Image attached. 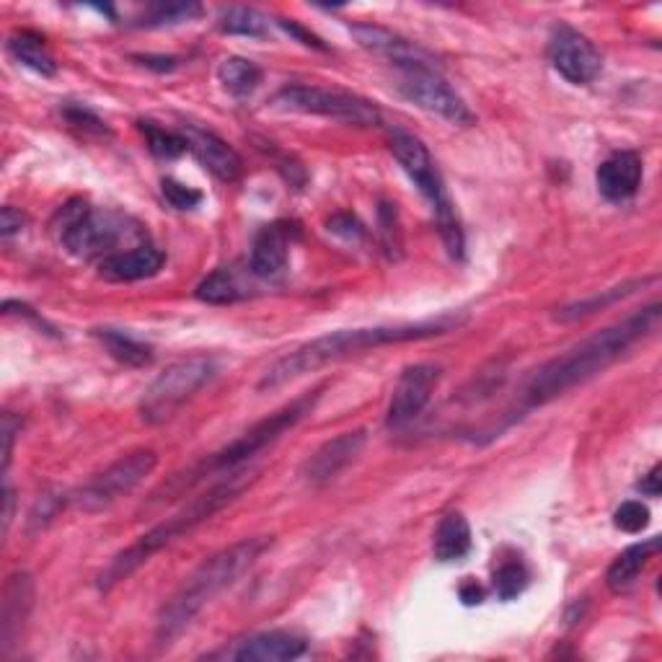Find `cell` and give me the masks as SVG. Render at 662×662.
<instances>
[{"instance_id":"f1b7e54d","label":"cell","mask_w":662,"mask_h":662,"mask_svg":"<svg viewBox=\"0 0 662 662\" xmlns=\"http://www.w3.org/2000/svg\"><path fill=\"white\" fill-rule=\"evenodd\" d=\"M197 298L210 306H228L244 298V288H241L239 277H235L233 269L220 267L197 285Z\"/></svg>"},{"instance_id":"2e32d148","label":"cell","mask_w":662,"mask_h":662,"mask_svg":"<svg viewBox=\"0 0 662 662\" xmlns=\"http://www.w3.org/2000/svg\"><path fill=\"white\" fill-rule=\"evenodd\" d=\"M181 135L187 140V151H192L197 161H200L210 174H216L220 181L233 184L241 179L244 164H241L239 153H235L223 137H218L216 132L205 128H197V124H184Z\"/></svg>"},{"instance_id":"ee69618b","label":"cell","mask_w":662,"mask_h":662,"mask_svg":"<svg viewBox=\"0 0 662 662\" xmlns=\"http://www.w3.org/2000/svg\"><path fill=\"white\" fill-rule=\"evenodd\" d=\"M140 63L145 65V68H156V70H174L176 68V57H137Z\"/></svg>"},{"instance_id":"7bdbcfd3","label":"cell","mask_w":662,"mask_h":662,"mask_svg":"<svg viewBox=\"0 0 662 662\" xmlns=\"http://www.w3.org/2000/svg\"><path fill=\"white\" fill-rule=\"evenodd\" d=\"M660 466H652V471L650 474L644 476L642 482H639V492H642V495H647V497H660Z\"/></svg>"},{"instance_id":"e0dca14e","label":"cell","mask_w":662,"mask_h":662,"mask_svg":"<svg viewBox=\"0 0 662 662\" xmlns=\"http://www.w3.org/2000/svg\"><path fill=\"white\" fill-rule=\"evenodd\" d=\"M32 608L34 580L26 572H16L3 587V610H0V650L3 654H9L19 644Z\"/></svg>"},{"instance_id":"44dd1931","label":"cell","mask_w":662,"mask_h":662,"mask_svg":"<svg viewBox=\"0 0 662 662\" xmlns=\"http://www.w3.org/2000/svg\"><path fill=\"white\" fill-rule=\"evenodd\" d=\"M308 642L304 637L290 631H264L239 642V647L228 654L231 660L241 662H288L306 654Z\"/></svg>"},{"instance_id":"7c38bea8","label":"cell","mask_w":662,"mask_h":662,"mask_svg":"<svg viewBox=\"0 0 662 662\" xmlns=\"http://www.w3.org/2000/svg\"><path fill=\"white\" fill-rule=\"evenodd\" d=\"M549 60L554 70L572 86H587L600 76L603 60L595 44L577 29L559 24L551 29Z\"/></svg>"},{"instance_id":"d6986e66","label":"cell","mask_w":662,"mask_h":662,"mask_svg":"<svg viewBox=\"0 0 662 662\" xmlns=\"http://www.w3.org/2000/svg\"><path fill=\"white\" fill-rule=\"evenodd\" d=\"M166 256L161 249L153 244L130 246L120 254L107 256L99 262V275L109 283H137V279H148L164 269Z\"/></svg>"},{"instance_id":"3957f363","label":"cell","mask_w":662,"mask_h":662,"mask_svg":"<svg viewBox=\"0 0 662 662\" xmlns=\"http://www.w3.org/2000/svg\"><path fill=\"white\" fill-rule=\"evenodd\" d=\"M269 547V536H256V539H244L218 551L216 556L205 559L192 575L184 580L179 591L172 595V600L164 603V608L158 610V647L174 644V639L189 629V624L200 616V610L216 600L220 593L239 583V577L252 570Z\"/></svg>"},{"instance_id":"8d00e7d4","label":"cell","mask_w":662,"mask_h":662,"mask_svg":"<svg viewBox=\"0 0 662 662\" xmlns=\"http://www.w3.org/2000/svg\"><path fill=\"white\" fill-rule=\"evenodd\" d=\"M65 120H68L73 128H80L86 132H97V135H104V132H109L107 124L101 122L97 114L88 112V109H84V107H68V109H65Z\"/></svg>"},{"instance_id":"d6a6232c","label":"cell","mask_w":662,"mask_h":662,"mask_svg":"<svg viewBox=\"0 0 662 662\" xmlns=\"http://www.w3.org/2000/svg\"><path fill=\"white\" fill-rule=\"evenodd\" d=\"M200 5L197 3H168V5H153V9L145 13L140 26H172V24H181V21H189L195 16H200Z\"/></svg>"},{"instance_id":"4fadbf2b","label":"cell","mask_w":662,"mask_h":662,"mask_svg":"<svg viewBox=\"0 0 662 662\" xmlns=\"http://www.w3.org/2000/svg\"><path fill=\"white\" fill-rule=\"evenodd\" d=\"M440 375H443L440 365L432 363L409 365L407 371L399 375V384H396L391 404H388V428H407L409 422H415V419L422 415V409L428 407L432 394H435Z\"/></svg>"},{"instance_id":"8992f818","label":"cell","mask_w":662,"mask_h":662,"mask_svg":"<svg viewBox=\"0 0 662 662\" xmlns=\"http://www.w3.org/2000/svg\"><path fill=\"white\" fill-rule=\"evenodd\" d=\"M57 233L68 254L86 262H104L107 256L120 254L124 239H145L143 228L130 218L112 210H97L86 202H68L57 216Z\"/></svg>"},{"instance_id":"7402d4cb","label":"cell","mask_w":662,"mask_h":662,"mask_svg":"<svg viewBox=\"0 0 662 662\" xmlns=\"http://www.w3.org/2000/svg\"><path fill=\"white\" fill-rule=\"evenodd\" d=\"M658 551H660V539H650V541L635 543V547H629L624 554L616 556L614 564L608 566V575H606V583L610 591L614 593L629 591V587L637 583L639 572L644 570L647 562H650Z\"/></svg>"},{"instance_id":"30bf717a","label":"cell","mask_w":662,"mask_h":662,"mask_svg":"<svg viewBox=\"0 0 662 662\" xmlns=\"http://www.w3.org/2000/svg\"><path fill=\"white\" fill-rule=\"evenodd\" d=\"M158 466L156 451H132L114 463H109L104 471L91 476L84 487H78L70 495V503L86 512H99L120 503L130 492H135L153 474Z\"/></svg>"},{"instance_id":"83f0119b","label":"cell","mask_w":662,"mask_h":662,"mask_svg":"<svg viewBox=\"0 0 662 662\" xmlns=\"http://www.w3.org/2000/svg\"><path fill=\"white\" fill-rule=\"evenodd\" d=\"M218 29L223 34L252 36V40H264L269 34V19L262 11L249 9V5H231L220 13Z\"/></svg>"},{"instance_id":"9a60e30c","label":"cell","mask_w":662,"mask_h":662,"mask_svg":"<svg viewBox=\"0 0 662 662\" xmlns=\"http://www.w3.org/2000/svg\"><path fill=\"white\" fill-rule=\"evenodd\" d=\"M365 440H367L365 430H350L327 440V443H323L319 451L306 461L304 466L306 482L313 484V487H323V484L334 482L336 476H340L342 471L357 459L360 451L365 448Z\"/></svg>"},{"instance_id":"ffe728a7","label":"cell","mask_w":662,"mask_h":662,"mask_svg":"<svg viewBox=\"0 0 662 662\" xmlns=\"http://www.w3.org/2000/svg\"><path fill=\"white\" fill-rule=\"evenodd\" d=\"M595 181H598V192L608 202H627L642 184V158L631 151L614 153L600 164Z\"/></svg>"},{"instance_id":"52a82bcc","label":"cell","mask_w":662,"mask_h":662,"mask_svg":"<svg viewBox=\"0 0 662 662\" xmlns=\"http://www.w3.org/2000/svg\"><path fill=\"white\" fill-rule=\"evenodd\" d=\"M388 148H391L394 158L399 161L404 174L415 181V187L424 195V200L430 202L432 212H435L440 235H443L448 254L453 260H463V249H466V241H463V228L459 220V212H455L451 197L445 192V181L440 176L435 161H432L428 145L422 140L411 135V132L404 130H394L388 135Z\"/></svg>"},{"instance_id":"1f68e13d","label":"cell","mask_w":662,"mask_h":662,"mask_svg":"<svg viewBox=\"0 0 662 662\" xmlns=\"http://www.w3.org/2000/svg\"><path fill=\"white\" fill-rule=\"evenodd\" d=\"M378 225H380V244H384V252L388 254V260H399L404 244H401V228H399V212H396V205L380 202Z\"/></svg>"},{"instance_id":"d4e9b609","label":"cell","mask_w":662,"mask_h":662,"mask_svg":"<svg viewBox=\"0 0 662 662\" xmlns=\"http://www.w3.org/2000/svg\"><path fill=\"white\" fill-rule=\"evenodd\" d=\"M9 49L21 65H26L29 70L40 73V76H44V78H53L57 73L55 57H53V53H49L47 44H44L40 34L16 32L9 40Z\"/></svg>"},{"instance_id":"60d3db41","label":"cell","mask_w":662,"mask_h":662,"mask_svg":"<svg viewBox=\"0 0 662 662\" xmlns=\"http://www.w3.org/2000/svg\"><path fill=\"white\" fill-rule=\"evenodd\" d=\"M279 24H283V29L285 32H290L293 36H298L300 42L304 44H308V47H316V49H323V44H321V40L319 36H313L311 32H306L304 26H298L296 21H279Z\"/></svg>"},{"instance_id":"f6af8a7d","label":"cell","mask_w":662,"mask_h":662,"mask_svg":"<svg viewBox=\"0 0 662 662\" xmlns=\"http://www.w3.org/2000/svg\"><path fill=\"white\" fill-rule=\"evenodd\" d=\"M13 503H16V499H13V489L5 484V510H3V531L5 533H9V526L13 520Z\"/></svg>"},{"instance_id":"b9f144b4","label":"cell","mask_w":662,"mask_h":662,"mask_svg":"<svg viewBox=\"0 0 662 662\" xmlns=\"http://www.w3.org/2000/svg\"><path fill=\"white\" fill-rule=\"evenodd\" d=\"M461 600L466 603V606H479V603L484 600V587L476 583V580H466V583L461 585Z\"/></svg>"},{"instance_id":"ac0fdd59","label":"cell","mask_w":662,"mask_h":662,"mask_svg":"<svg viewBox=\"0 0 662 662\" xmlns=\"http://www.w3.org/2000/svg\"><path fill=\"white\" fill-rule=\"evenodd\" d=\"M298 233V228L288 223V220H279L262 228L260 235L254 239L252 260H249V269L254 277L260 279H277L288 269V256H290V244L293 235Z\"/></svg>"},{"instance_id":"8fae6325","label":"cell","mask_w":662,"mask_h":662,"mask_svg":"<svg viewBox=\"0 0 662 662\" xmlns=\"http://www.w3.org/2000/svg\"><path fill=\"white\" fill-rule=\"evenodd\" d=\"M401 93L411 104H417L424 112H432L443 120L468 128L474 124V114L466 107L459 93L453 91V86L440 76L438 68H409L401 70Z\"/></svg>"},{"instance_id":"603a6c76","label":"cell","mask_w":662,"mask_h":662,"mask_svg":"<svg viewBox=\"0 0 662 662\" xmlns=\"http://www.w3.org/2000/svg\"><path fill=\"white\" fill-rule=\"evenodd\" d=\"M658 277H642V279H631V283H624V285H616V288H608V290H600L598 296H591L585 300H577V304H570L564 308H559L556 311V319L559 321H577V319H585V316H593L598 311H606V308L616 306L619 300L635 296L637 290H642L644 285L654 283Z\"/></svg>"},{"instance_id":"5b68a950","label":"cell","mask_w":662,"mask_h":662,"mask_svg":"<svg viewBox=\"0 0 662 662\" xmlns=\"http://www.w3.org/2000/svg\"><path fill=\"white\" fill-rule=\"evenodd\" d=\"M323 388H313L311 394L298 396L296 401H290L288 407H283L275 415H269L267 419H262V422H256L252 430H246L244 435L235 438L233 443H228L223 451L212 453L210 459H205L202 463H197L189 471H184V474H176L172 482L164 484L156 495V499H172V497H181L184 492H189L197 484L205 482V476L212 474H223V471H239L244 463H249L254 459V455H260L264 448H269L272 443H277L279 438L285 435V432L296 428V424L304 419L306 415H311L316 401L321 399Z\"/></svg>"},{"instance_id":"cb8c5ba5","label":"cell","mask_w":662,"mask_h":662,"mask_svg":"<svg viewBox=\"0 0 662 662\" xmlns=\"http://www.w3.org/2000/svg\"><path fill=\"white\" fill-rule=\"evenodd\" d=\"M438 562H459L471 551V528L468 520L461 512H448L440 520L435 531V543H432Z\"/></svg>"},{"instance_id":"5bb4252c","label":"cell","mask_w":662,"mask_h":662,"mask_svg":"<svg viewBox=\"0 0 662 662\" xmlns=\"http://www.w3.org/2000/svg\"><path fill=\"white\" fill-rule=\"evenodd\" d=\"M352 34L360 42V47L371 49L373 55L386 57L388 63H394L399 70L409 68H435V60L428 49H422L419 44L404 40L401 34L391 32V29L375 26V24H355Z\"/></svg>"},{"instance_id":"277c9868","label":"cell","mask_w":662,"mask_h":662,"mask_svg":"<svg viewBox=\"0 0 662 662\" xmlns=\"http://www.w3.org/2000/svg\"><path fill=\"white\" fill-rule=\"evenodd\" d=\"M252 482L254 476L249 474V471L239 468V471H231L228 479L216 484V487H210L208 492H202V495L189 499V505H184L179 512H174L172 518L164 520V523H158L156 528H151L148 533L140 536L132 547L120 551V554L104 566V572H101L97 583L99 591L101 593L112 591L114 585H120L122 580H128L132 572L148 562L156 551L172 547L176 539L192 533L195 528H200L202 523H208L212 515H218L223 507L235 503V499L241 497V492H244Z\"/></svg>"},{"instance_id":"6da1fadb","label":"cell","mask_w":662,"mask_h":662,"mask_svg":"<svg viewBox=\"0 0 662 662\" xmlns=\"http://www.w3.org/2000/svg\"><path fill=\"white\" fill-rule=\"evenodd\" d=\"M660 304H652L642 308V311L627 316L624 321L614 323V327L595 331L593 336H587L585 342H580L577 347L564 352V355L549 360L528 380L523 394L526 409L543 407V404L554 401L566 391H572L575 386H583L585 380L595 378L610 363H616L624 352L635 347L637 342L652 336L660 327Z\"/></svg>"},{"instance_id":"f35d334b","label":"cell","mask_w":662,"mask_h":662,"mask_svg":"<svg viewBox=\"0 0 662 662\" xmlns=\"http://www.w3.org/2000/svg\"><path fill=\"white\" fill-rule=\"evenodd\" d=\"M21 432V419L13 417L11 411L3 415V471H9L11 466V455H13V440Z\"/></svg>"},{"instance_id":"74e56055","label":"cell","mask_w":662,"mask_h":662,"mask_svg":"<svg viewBox=\"0 0 662 662\" xmlns=\"http://www.w3.org/2000/svg\"><path fill=\"white\" fill-rule=\"evenodd\" d=\"M329 231L331 233H340L344 239H363L365 228L355 216H350V212H342V216H334L329 220Z\"/></svg>"},{"instance_id":"4316f807","label":"cell","mask_w":662,"mask_h":662,"mask_svg":"<svg viewBox=\"0 0 662 662\" xmlns=\"http://www.w3.org/2000/svg\"><path fill=\"white\" fill-rule=\"evenodd\" d=\"M93 334L99 336V342L104 344L109 355H112L117 363L128 365V367H145L151 365L153 360V350L148 344L132 340L130 334H124V331L117 329H97Z\"/></svg>"},{"instance_id":"ab89813d","label":"cell","mask_w":662,"mask_h":662,"mask_svg":"<svg viewBox=\"0 0 662 662\" xmlns=\"http://www.w3.org/2000/svg\"><path fill=\"white\" fill-rule=\"evenodd\" d=\"M21 225H24V216H21V210L3 208V212H0V233L11 235V233L21 231Z\"/></svg>"},{"instance_id":"836d02e7","label":"cell","mask_w":662,"mask_h":662,"mask_svg":"<svg viewBox=\"0 0 662 662\" xmlns=\"http://www.w3.org/2000/svg\"><path fill=\"white\" fill-rule=\"evenodd\" d=\"M614 523L627 533H639L650 526V510H647V505L637 503V499H629V503H624L619 510H616Z\"/></svg>"},{"instance_id":"e575fe53","label":"cell","mask_w":662,"mask_h":662,"mask_svg":"<svg viewBox=\"0 0 662 662\" xmlns=\"http://www.w3.org/2000/svg\"><path fill=\"white\" fill-rule=\"evenodd\" d=\"M161 189H164L166 202L176 210H192L202 202V192H197V189H192V187H184V184L174 181V179H164Z\"/></svg>"},{"instance_id":"d590c367","label":"cell","mask_w":662,"mask_h":662,"mask_svg":"<svg viewBox=\"0 0 662 662\" xmlns=\"http://www.w3.org/2000/svg\"><path fill=\"white\" fill-rule=\"evenodd\" d=\"M63 505H65V499H57V497H53V495L42 497L40 503L34 505L32 515H29V528H32V531H36V528H44V526H47L49 520H53L55 515L63 510Z\"/></svg>"},{"instance_id":"4dcf8cb0","label":"cell","mask_w":662,"mask_h":662,"mask_svg":"<svg viewBox=\"0 0 662 662\" xmlns=\"http://www.w3.org/2000/svg\"><path fill=\"white\" fill-rule=\"evenodd\" d=\"M528 580H531V575H528L526 564L505 562L495 572V593H497V598L499 600L518 598V595L523 593L526 587H528Z\"/></svg>"},{"instance_id":"9c48e42d","label":"cell","mask_w":662,"mask_h":662,"mask_svg":"<svg viewBox=\"0 0 662 662\" xmlns=\"http://www.w3.org/2000/svg\"><path fill=\"white\" fill-rule=\"evenodd\" d=\"M272 104L283 109V112L319 114L327 117V120L355 124V128H375V124H380L378 107L371 104L367 99H360L355 93L329 91V88L321 86H283L275 97H272Z\"/></svg>"},{"instance_id":"484cf974","label":"cell","mask_w":662,"mask_h":662,"mask_svg":"<svg viewBox=\"0 0 662 662\" xmlns=\"http://www.w3.org/2000/svg\"><path fill=\"white\" fill-rule=\"evenodd\" d=\"M218 80L235 99H246L262 84V68L246 57H225L218 68Z\"/></svg>"},{"instance_id":"ba28073f","label":"cell","mask_w":662,"mask_h":662,"mask_svg":"<svg viewBox=\"0 0 662 662\" xmlns=\"http://www.w3.org/2000/svg\"><path fill=\"white\" fill-rule=\"evenodd\" d=\"M218 373V363L208 355H189L176 360L145 388L140 399V417L148 424H164L192 396L208 386Z\"/></svg>"},{"instance_id":"7a4b0ae2","label":"cell","mask_w":662,"mask_h":662,"mask_svg":"<svg viewBox=\"0 0 662 662\" xmlns=\"http://www.w3.org/2000/svg\"><path fill=\"white\" fill-rule=\"evenodd\" d=\"M461 323H463L461 316H440V319H432V321L399 323V327L331 331V334H323L319 340L300 344L298 350L279 357L277 363L264 373V378L260 380V388L262 391H275V388L290 384V380L304 378V375L321 371V367H327L331 363H340V360L357 355V352L388 347V344L432 340V336L448 334V331L459 329Z\"/></svg>"},{"instance_id":"f546056e","label":"cell","mask_w":662,"mask_h":662,"mask_svg":"<svg viewBox=\"0 0 662 662\" xmlns=\"http://www.w3.org/2000/svg\"><path fill=\"white\" fill-rule=\"evenodd\" d=\"M140 132L145 135V143L153 151V156L158 158H176L187 151V140L181 132H168L158 128L156 122H140Z\"/></svg>"}]
</instances>
